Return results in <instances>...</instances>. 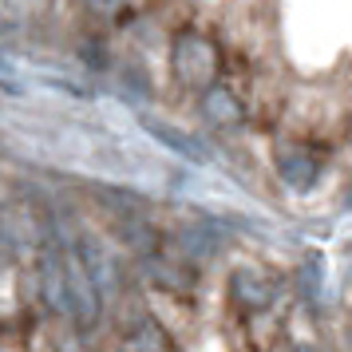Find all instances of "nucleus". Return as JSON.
<instances>
[]
</instances>
